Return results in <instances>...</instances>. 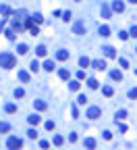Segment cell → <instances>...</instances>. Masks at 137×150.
<instances>
[{"label":"cell","instance_id":"cell-1","mask_svg":"<svg viewBox=\"0 0 137 150\" xmlns=\"http://www.w3.org/2000/svg\"><path fill=\"white\" fill-rule=\"evenodd\" d=\"M15 56L11 54V52H2V54H0V67L2 69H13L15 67Z\"/></svg>","mask_w":137,"mask_h":150},{"label":"cell","instance_id":"cell-2","mask_svg":"<svg viewBox=\"0 0 137 150\" xmlns=\"http://www.w3.org/2000/svg\"><path fill=\"white\" fill-rule=\"evenodd\" d=\"M6 148L8 150H21L23 148V140L17 138V136H11V138H8V142H6Z\"/></svg>","mask_w":137,"mask_h":150},{"label":"cell","instance_id":"cell-3","mask_svg":"<svg viewBox=\"0 0 137 150\" xmlns=\"http://www.w3.org/2000/svg\"><path fill=\"white\" fill-rule=\"evenodd\" d=\"M100 115H102L100 107H89V109H87V117H89V119H98Z\"/></svg>","mask_w":137,"mask_h":150},{"label":"cell","instance_id":"cell-4","mask_svg":"<svg viewBox=\"0 0 137 150\" xmlns=\"http://www.w3.org/2000/svg\"><path fill=\"white\" fill-rule=\"evenodd\" d=\"M91 67L96 71H106V60H91Z\"/></svg>","mask_w":137,"mask_h":150},{"label":"cell","instance_id":"cell-5","mask_svg":"<svg viewBox=\"0 0 137 150\" xmlns=\"http://www.w3.org/2000/svg\"><path fill=\"white\" fill-rule=\"evenodd\" d=\"M73 33L83 36V33H85V23H75V25H73Z\"/></svg>","mask_w":137,"mask_h":150},{"label":"cell","instance_id":"cell-6","mask_svg":"<svg viewBox=\"0 0 137 150\" xmlns=\"http://www.w3.org/2000/svg\"><path fill=\"white\" fill-rule=\"evenodd\" d=\"M100 13H102V17H104V19H110V15H112V8H110L108 4H102Z\"/></svg>","mask_w":137,"mask_h":150},{"label":"cell","instance_id":"cell-7","mask_svg":"<svg viewBox=\"0 0 137 150\" xmlns=\"http://www.w3.org/2000/svg\"><path fill=\"white\" fill-rule=\"evenodd\" d=\"M27 27L31 31V36H38V33H40V29H38V25L33 23V19H27Z\"/></svg>","mask_w":137,"mask_h":150},{"label":"cell","instance_id":"cell-8","mask_svg":"<svg viewBox=\"0 0 137 150\" xmlns=\"http://www.w3.org/2000/svg\"><path fill=\"white\" fill-rule=\"evenodd\" d=\"M33 109H36V111H46L48 104H46L44 100H33Z\"/></svg>","mask_w":137,"mask_h":150},{"label":"cell","instance_id":"cell-9","mask_svg":"<svg viewBox=\"0 0 137 150\" xmlns=\"http://www.w3.org/2000/svg\"><path fill=\"white\" fill-rule=\"evenodd\" d=\"M102 50H104V56H108V58H114V56H116V52H114L112 46H104Z\"/></svg>","mask_w":137,"mask_h":150},{"label":"cell","instance_id":"cell-10","mask_svg":"<svg viewBox=\"0 0 137 150\" xmlns=\"http://www.w3.org/2000/svg\"><path fill=\"white\" fill-rule=\"evenodd\" d=\"M112 11H116V13H123V11H125V4L121 2V0H114V2H112Z\"/></svg>","mask_w":137,"mask_h":150},{"label":"cell","instance_id":"cell-11","mask_svg":"<svg viewBox=\"0 0 137 150\" xmlns=\"http://www.w3.org/2000/svg\"><path fill=\"white\" fill-rule=\"evenodd\" d=\"M85 148H87V150H93V148H96V140H93V138H85Z\"/></svg>","mask_w":137,"mask_h":150},{"label":"cell","instance_id":"cell-12","mask_svg":"<svg viewBox=\"0 0 137 150\" xmlns=\"http://www.w3.org/2000/svg\"><path fill=\"white\" fill-rule=\"evenodd\" d=\"M110 77H112L114 81H123V73L118 71V69H114V71H110Z\"/></svg>","mask_w":137,"mask_h":150},{"label":"cell","instance_id":"cell-13","mask_svg":"<svg viewBox=\"0 0 137 150\" xmlns=\"http://www.w3.org/2000/svg\"><path fill=\"white\" fill-rule=\"evenodd\" d=\"M56 58L58 60H68V50H58L56 52Z\"/></svg>","mask_w":137,"mask_h":150},{"label":"cell","instance_id":"cell-14","mask_svg":"<svg viewBox=\"0 0 137 150\" xmlns=\"http://www.w3.org/2000/svg\"><path fill=\"white\" fill-rule=\"evenodd\" d=\"M100 36L102 38H108L110 36V27H108V25H100Z\"/></svg>","mask_w":137,"mask_h":150},{"label":"cell","instance_id":"cell-15","mask_svg":"<svg viewBox=\"0 0 137 150\" xmlns=\"http://www.w3.org/2000/svg\"><path fill=\"white\" fill-rule=\"evenodd\" d=\"M27 121L31 123V125H40V121H42V117H38V115H29V117H27Z\"/></svg>","mask_w":137,"mask_h":150},{"label":"cell","instance_id":"cell-16","mask_svg":"<svg viewBox=\"0 0 137 150\" xmlns=\"http://www.w3.org/2000/svg\"><path fill=\"white\" fill-rule=\"evenodd\" d=\"M87 86L91 88V90H98V86H100V81H98V79H93V77H89V79H87Z\"/></svg>","mask_w":137,"mask_h":150},{"label":"cell","instance_id":"cell-17","mask_svg":"<svg viewBox=\"0 0 137 150\" xmlns=\"http://www.w3.org/2000/svg\"><path fill=\"white\" fill-rule=\"evenodd\" d=\"M46 52H48V48L44 46V44H42V46H38V48H36V54H38V56H46Z\"/></svg>","mask_w":137,"mask_h":150},{"label":"cell","instance_id":"cell-18","mask_svg":"<svg viewBox=\"0 0 137 150\" xmlns=\"http://www.w3.org/2000/svg\"><path fill=\"white\" fill-rule=\"evenodd\" d=\"M89 65H91V60H89L87 56H81V58H79V67L85 69V67H89Z\"/></svg>","mask_w":137,"mask_h":150},{"label":"cell","instance_id":"cell-19","mask_svg":"<svg viewBox=\"0 0 137 150\" xmlns=\"http://www.w3.org/2000/svg\"><path fill=\"white\" fill-rule=\"evenodd\" d=\"M81 88V83H79V79H77V81H68V90H73V92H77Z\"/></svg>","mask_w":137,"mask_h":150},{"label":"cell","instance_id":"cell-20","mask_svg":"<svg viewBox=\"0 0 137 150\" xmlns=\"http://www.w3.org/2000/svg\"><path fill=\"white\" fill-rule=\"evenodd\" d=\"M17 50H19V54H27V52H29V46H27V44H19Z\"/></svg>","mask_w":137,"mask_h":150},{"label":"cell","instance_id":"cell-21","mask_svg":"<svg viewBox=\"0 0 137 150\" xmlns=\"http://www.w3.org/2000/svg\"><path fill=\"white\" fill-rule=\"evenodd\" d=\"M54 67H56V65H54V60H46V63H44V69H46V71H50V73L54 71Z\"/></svg>","mask_w":137,"mask_h":150},{"label":"cell","instance_id":"cell-22","mask_svg":"<svg viewBox=\"0 0 137 150\" xmlns=\"http://www.w3.org/2000/svg\"><path fill=\"white\" fill-rule=\"evenodd\" d=\"M102 92H104V96H108V98H110V96L114 94V90H112V86H104V88H102Z\"/></svg>","mask_w":137,"mask_h":150},{"label":"cell","instance_id":"cell-23","mask_svg":"<svg viewBox=\"0 0 137 150\" xmlns=\"http://www.w3.org/2000/svg\"><path fill=\"white\" fill-rule=\"evenodd\" d=\"M19 79H21L23 83H27V81H29V73H27V71H19Z\"/></svg>","mask_w":137,"mask_h":150},{"label":"cell","instance_id":"cell-24","mask_svg":"<svg viewBox=\"0 0 137 150\" xmlns=\"http://www.w3.org/2000/svg\"><path fill=\"white\" fill-rule=\"evenodd\" d=\"M0 15H4V17H8V15H11V8H8L6 4H0Z\"/></svg>","mask_w":137,"mask_h":150},{"label":"cell","instance_id":"cell-25","mask_svg":"<svg viewBox=\"0 0 137 150\" xmlns=\"http://www.w3.org/2000/svg\"><path fill=\"white\" fill-rule=\"evenodd\" d=\"M4 111H6V113H15V111H17V107H15L13 102H6V104H4Z\"/></svg>","mask_w":137,"mask_h":150},{"label":"cell","instance_id":"cell-26","mask_svg":"<svg viewBox=\"0 0 137 150\" xmlns=\"http://www.w3.org/2000/svg\"><path fill=\"white\" fill-rule=\"evenodd\" d=\"M58 75H60V79H64V81H66L68 77H71V73H68L66 69H60V71H58Z\"/></svg>","mask_w":137,"mask_h":150},{"label":"cell","instance_id":"cell-27","mask_svg":"<svg viewBox=\"0 0 137 150\" xmlns=\"http://www.w3.org/2000/svg\"><path fill=\"white\" fill-rule=\"evenodd\" d=\"M13 29H15V31H21V29H23V25H21L19 19H15V21H13Z\"/></svg>","mask_w":137,"mask_h":150},{"label":"cell","instance_id":"cell-28","mask_svg":"<svg viewBox=\"0 0 137 150\" xmlns=\"http://www.w3.org/2000/svg\"><path fill=\"white\" fill-rule=\"evenodd\" d=\"M29 69H31V71H33V73H36V71H38V69H40V63H38V60H36V58H33V60H31V65H29Z\"/></svg>","mask_w":137,"mask_h":150},{"label":"cell","instance_id":"cell-29","mask_svg":"<svg viewBox=\"0 0 137 150\" xmlns=\"http://www.w3.org/2000/svg\"><path fill=\"white\" fill-rule=\"evenodd\" d=\"M0 131H11V125H8V123H4V121H0Z\"/></svg>","mask_w":137,"mask_h":150},{"label":"cell","instance_id":"cell-30","mask_svg":"<svg viewBox=\"0 0 137 150\" xmlns=\"http://www.w3.org/2000/svg\"><path fill=\"white\" fill-rule=\"evenodd\" d=\"M23 96H25V90L23 88H17L15 90V98H23Z\"/></svg>","mask_w":137,"mask_h":150},{"label":"cell","instance_id":"cell-31","mask_svg":"<svg viewBox=\"0 0 137 150\" xmlns=\"http://www.w3.org/2000/svg\"><path fill=\"white\" fill-rule=\"evenodd\" d=\"M87 102V98H85V94H79L77 96V104H85Z\"/></svg>","mask_w":137,"mask_h":150},{"label":"cell","instance_id":"cell-32","mask_svg":"<svg viewBox=\"0 0 137 150\" xmlns=\"http://www.w3.org/2000/svg\"><path fill=\"white\" fill-rule=\"evenodd\" d=\"M125 117H127V111H118L116 113V123L121 121V119H125Z\"/></svg>","mask_w":137,"mask_h":150},{"label":"cell","instance_id":"cell-33","mask_svg":"<svg viewBox=\"0 0 137 150\" xmlns=\"http://www.w3.org/2000/svg\"><path fill=\"white\" fill-rule=\"evenodd\" d=\"M27 138L36 140V138H38V131H36V129H29V131H27Z\"/></svg>","mask_w":137,"mask_h":150},{"label":"cell","instance_id":"cell-34","mask_svg":"<svg viewBox=\"0 0 137 150\" xmlns=\"http://www.w3.org/2000/svg\"><path fill=\"white\" fill-rule=\"evenodd\" d=\"M54 127H56L54 121H46V129H48V131H54Z\"/></svg>","mask_w":137,"mask_h":150},{"label":"cell","instance_id":"cell-35","mask_svg":"<svg viewBox=\"0 0 137 150\" xmlns=\"http://www.w3.org/2000/svg\"><path fill=\"white\" fill-rule=\"evenodd\" d=\"M71 17H73V13H71V11H66V13H62V19H64V21H71Z\"/></svg>","mask_w":137,"mask_h":150},{"label":"cell","instance_id":"cell-36","mask_svg":"<svg viewBox=\"0 0 137 150\" xmlns=\"http://www.w3.org/2000/svg\"><path fill=\"white\" fill-rule=\"evenodd\" d=\"M15 33H17L15 29H8V31H6V38H8V40H15Z\"/></svg>","mask_w":137,"mask_h":150},{"label":"cell","instance_id":"cell-37","mask_svg":"<svg viewBox=\"0 0 137 150\" xmlns=\"http://www.w3.org/2000/svg\"><path fill=\"white\" fill-rule=\"evenodd\" d=\"M62 144V136H54V146H60Z\"/></svg>","mask_w":137,"mask_h":150},{"label":"cell","instance_id":"cell-38","mask_svg":"<svg viewBox=\"0 0 137 150\" xmlns=\"http://www.w3.org/2000/svg\"><path fill=\"white\" fill-rule=\"evenodd\" d=\"M118 65H121L123 69H127V67H129V63H127V58H121V60H118Z\"/></svg>","mask_w":137,"mask_h":150},{"label":"cell","instance_id":"cell-39","mask_svg":"<svg viewBox=\"0 0 137 150\" xmlns=\"http://www.w3.org/2000/svg\"><path fill=\"white\" fill-rule=\"evenodd\" d=\"M129 98H137V88H133V90H129Z\"/></svg>","mask_w":137,"mask_h":150},{"label":"cell","instance_id":"cell-40","mask_svg":"<svg viewBox=\"0 0 137 150\" xmlns=\"http://www.w3.org/2000/svg\"><path fill=\"white\" fill-rule=\"evenodd\" d=\"M129 36H133V38H137V25H133V27H131V31H129Z\"/></svg>","mask_w":137,"mask_h":150},{"label":"cell","instance_id":"cell-41","mask_svg":"<svg viewBox=\"0 0 137 150\" xmlns=\"http://www.w3.org/2000/svg\"><path fill=\"white\" fill-rule=\"evenodd\" d=\"M118 38H121V40H127V38H129V31H121V33H118Z\"/></svg>","mask_w":137,"mask_h":150},{"label":"cell","instance_id":"cell-42","mask_svg":"<svg viewBox=\"0 0 137 150\" xmlns=\"http://www.w3.org/2000/svg\"><path fill=\"white\" fill-rule=\"evenodd\" d=\"M77 79H79V81H81V79H85V71H83V69H81L79 73H77Z\"/></svg>","mask_w":137,"mask_h":150},{"label":"cell","instance_id":"cell-43","mask_svg":"<svg viewBox=\"0 0 137 150\" xmlns=\"http://www.w3.org/2000/svg\"><path fill=\"white\" fill-rule=\"evenodd\" d=\"M71 111H73V117H75V119L79 117V111H77V107H75V104H73V109H71Z\"/></svg>","mask_w":137,"mask_h":150},{"label":"cell","instance_id":"cell-44","mask_svg":"<svg viewBox=\"0 0 137 150\" xmlns=\"http://www.w3.org/2000/svg\"><path fill=\"white\" fill-rule=\"evenodd\" d=\"M40 146H42V148H50V144L46 142V140H42V142H40Z\"/></svg>","mask_w":137,"mask_h":150},{"label":"cell","instance_id":"cell-45","mask_svg":"<svg viewBox=\"0 0 137 150\" xmlns=\"http://www.w3.org/2000/svg\"><path fill=\"white\" fill-rule=\"evenodd\" d=\"M104 140H112V134H110V131H104Z\"/></svg>","mask_w":137,"mask_h":150},{"label":"cell","instance_id":"cell-46","mask_svg":"<svg viewBox=\"0 0 137 150\" xmlns=\"http://www.w3.org/2000/svg\"><path fill=\"white\" fill-rule=\"evenodd\" d=\"M129 2H131V4H137V0H129Z\"/></svg>","mask_w":137,"mask_h":150},{"label":"cell","instance_id":"cell-47","mask_svg":"<svg viewBox=\"0 0 137 150\" xmlns=\"http://www.w3.org/2000/svg\"><path fill=\"white\" fill-rule=\"evenodd\" d=\"M75 2H81V0H75Z\"/></svg>","mask_w":137,"mask_h":150},{"label":"cell","instance_id":"cell-48","mask_svg":"<svg viewBox=\"0 0 137 150\" xmlns=\"http://www.w3.org/2000/svg\"><path fill=\"white\" fill-rule=\"evenodd\" d=\"M135 73H137V69H135Z\"/></svg>","mask_w":137,"mask_h":150}]
</instances>
